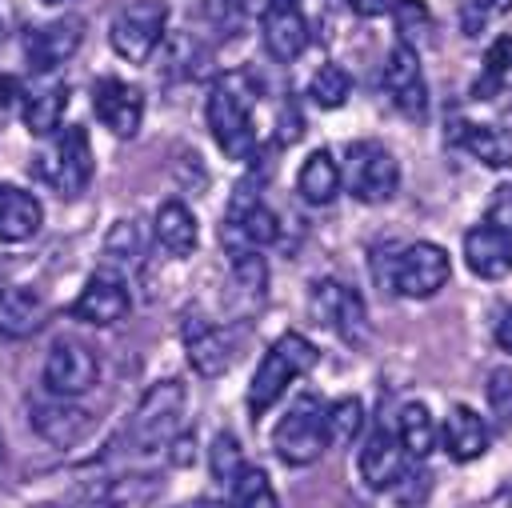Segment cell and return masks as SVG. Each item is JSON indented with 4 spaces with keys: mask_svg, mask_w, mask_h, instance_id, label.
I'll return each instance as SVG.
<instances>
[{
    "mask_svg": "<svg viewBox=\"0 0 512 508\" xmlns=\"http://www.w3.org/2000/svg\"><path fill=\"white\" fill-rule=\"evenodd\" d=\"M352 92V76L340 68V64H320L308 80V100L316 108H340Z\"/></svg>",
    "mask_w": 512,
    "mask_h": 508,
    "instance_id": "cell-30",
    "label": "cell"
},
{
    "mask_svg": "<svg viewBox=\"0 0 512 508\" xmlns=\"http://www.w3.org/2000/svg\"><path fill=\"white\" fill-rule=\"evenodd\" d=\"M180 416H184V384L180 380H156L132 412L128 432H132L136 452L168 448V440L180 432Z\"/></svg>",
    "mask_w": 512,
    "mask_h": 508,
    "instance_id": "cell-3",
    "label": "cell"
},
{
    "mask_svg": "<svg viewBox=\"0 0 512 508\" xmlns=\"http://www.w3.org/2000/svg\"><path fill=\"white\" fill-rule=\"evenodd\" d=\"M364 428V404L356 396H340L324 404V436L328 444H352Z\"/></svg>",
    "mask_w": 512,
    "mask_h": 508,
    "instance_id": "cell-28",
    "label": "cell"
},
{
    "mask_svg": "<svg viewBox=\"0 0 512 508\" xmlns=\"http://www.w3.org/2000/svg\"><path fill=\"white\" fill-rule=\"evenodd\" d=\"M492 4H496V8H508V4H512V0H492Z\"/></svg>",
    "mask_w": 512,
    "mask_h": 508,
    "instance_id": "cell-45",
    "label": "cell"
},
{
    "mask_svg": "<svg viewBox=\"0 0 512 508\" xmlns=\"http://www.w3.org/2000/svg\"><path fill=\"white\" fill-rule=\"evenodd\" d=\"M208 12L216 24H232L236 12H240V0H208Z\"/></svg>",
    "mask_w": 512,
    "mask_h": 508,
    "instance_id": "cell-41",
    "label": "cell"
},
{
    "mask_svg": "<svg viewBox=\"0 0 512 508\" xmlns=\"http://www.w3.org/2000/svg\"><path fill=\"white\" fill-rule=\"evenodd\" d=\"M440 440H444V452H448L452 460L468 464V460H480V456L488 452V424H484V416H480L476 408L456 404V408L448 412V420H444Z\"/></svg>",
    "mask_w": 512,
    "mask_h": 508,
    "instance_id": "cell-21",
    "label": "cell"
},
{
    "mask_svg": "<svg viewBox=\"0 0 512 508\" xmlns=\"http://www.w3.org/2000/svg\"><path fill=\"white\" fill-rule=\"evenodd\" d=\"M40 4H64V0H40Z\"/></svg>",
    "mask_w": 512,
    "mask_h": 508,
    "instance_id": "cell-46",
    "label": "cell"
},
{
    "mask_svg": "<svg viewBox=\"0 0 512 508\" xmlns=\"http://www.w3.org/2000/svg\"><path fill=\"white\" fill-rule=\"evenodd\" d=\"M344 4H348L356 16H380V12H384L392 0H344Z\"/></svg>",
    "mask_w": 512,
    "mask_h": 508,
    "instance_id": "cell-42",
    "label": "cell"
},
{
    "mask_svg": "<svg viewBox=\"0 0 512 508\" xmlns=\"http://www.w3.org/2000/svg\"><path fill=\"white\" fill-rule=\"evenodd\" d=\"M44 388L52 396H64V400H76L84 392L96 388V376H100V360L96 352L84 344V340H56L44 356Z\"/></svg>",
    "mask_w": 512,
    "mask_h": 508,
    "instance_id": "cell-8",
    "label": "cell"
},
{
    "mask_svg": "<svg viewBox=\"0 0 512 508\" xmlns=\"http://www.w3.org/2000/svg\"><path fill=\"white\" fill-rule=\"evenodd\" d=\"M80 44H84V20L80 16H60V20H48L40 28H28L24 60L32 64V72H52L64 60H72Z\"/></svg>",
    "mask_w": 512,
    "mask_h": 508,
    "instance_id": "cell-12",
    "label": "cell"
},
{
    "mask_svg": "<svg viewBox=\"0 0 512 508\" xmlns=\"http://www.w3.org/2000/svg\"><path fill=\"white\" fill-rule=\"evenodd\" d=\"M492 336H496V344H500L504 352H512V304L496 308V320H492Z\"/></svg>",
    "mask_w": 512,
    "mask_h": 508,
    "instance_id": "cell-40",
    "label": "cell"
},
{
    "mask_svg": "<svg viewBox=\"0 0 512 508\" xmlns=\"http://www.w3.org/2000/svg\"><path fill=\"white\" fill-rule=\"evenodd\" d=\"M272 448L292 468H304V464L320 460V452L328 448V436H324V404L316 396H300L288 408V416L276 424Z\"/></svg>",
    "mask_w": 512,
    "mask_h": 508,
    "instance_id": "cell-5",
    "label": "cell"
},
{
    "mask_svg": "<svg viewBox=\"0 0 512 508\" xmlns=\"http://www.w3.org/2000/svg\"><path fill=\"white\" fill-rule=\"evenodd\" d=\"M508 64H512V40H508V36H500V40L488 48V56H484V76L476 80V100H488V96L500 88V80H504Z\"/></svg>",
    "mask_w": 512,
    "mask_h": 508,
    "instance_id": "cell-35",
    "label": "cell"
},
{
    "mask_svg": "<svg viewBox=\"0 0 512 508\" xmlns=\"http://www.w3.org/2000/svg\"><path fill=\"white\" fill-rule=\"evenodd\" d=\"M396 440H400L404 456L424 460L436 448V420H432V412L424 404H404L400 416H396Z\"/></svg>",
    "mask_w": 512,
    "mask_h": 508,
    "instance_id": "cell-27",
    "label": "cell"
},
{
    "mask_svg": "<svg viewBox=\"0 0 512 508\" xmlns=\"http://www.w3.org/2000/svg\"><path fill=\"white\" fill-rule=\"evenodd\" d=\"M484 392H488L492 416H496L504 428H512V368H492Z\"/></svg>",
    "mask_w": 512,
    "mask_h": 508,
    "instance_id": "cell-37",
    "label": "cell"
},
{
    "mask_svg": "<svg viewBox=\"0 0 512 508\" xmlns=\"http://www.w3.org/2000/svg\"><path fill=\"white\" fill-rule=\"evenodd\" d=\"M232 504L236 508H280L268 472L264 468H252V464H244L236 472V480H232Z\"/></svg>",
    "mask_w": 512,
    "mask_h": 508,
    "instance_id": "cell-29",
    "label": "cell"
},
{
    "mask_svg": "<svg viewBox=\"0 0 512 508\" xmlns=\"http://www.w3.org/2000/svg\"><path fill=\"white\" fill-rule=\"evenodd\" d=\"M356 468H360V480H364L372 492H384V488L400 476V468H404V448H400L396 432L376 428V432L364 440Z\"/></svg>",
    "mask_w": 512,
    "mask_h": 508,
    "instance_id": "cell-20",
    "label": "cell"
},
{
    "mask_svg": "<svg viewBox=\"0 0 512 508\" xmlns=\"http://www.w3.org/2000/svg\"><path fill=\"white\" fill-rule=\"evenodd\" d=\"M0 460H4V440H0Z\"/></svg>",
    "mask_w": 512,
    "mask_h": 508,
    "instance_id": "cell-48",
    "label": "cell"
},
{
    "mask_svg": "<svg viewBox=\"0 0 512 508\" xmlns=\"http://www.w3.org/2000/svg\"><path fill=\"white\" fill-rule=\"evenodd\" d=\"M452 276V264H448V252L432 240H416V244H404L396 256H392V288L408 300H428L436 296Z\"/></svg>",
    "mask_w": 512,
    "mask_h": 508,
    "instance_id": "cell-6",
    "label": "cell"
},
{
    "mask_svg": "<svg viewBox=\"0 0 512 508\" xmlns=\"http://www.w3.org/2000/svg\"><path fill=\"white\" fill-rule=\"evenodd\" d=\"M184 352H188V364H192L196 376H220L232 364V340H228V332L216 328V324H208V320H200V316H192L184 324Z\"/></svg>",
    "mask_w": 512,
    "mask_h": 508,
    "instance_id": "cell-17",
    "label": "cell"
},
{
    "mask_svg": "<svg viewBox=\"0 0 512 508\" xmlns=\"http://www.w3.org/2000/svg\"><path fill=\"white\" fill-rule=\"evenodd\" d=\"M164 28H168V8L160 0H132L124 4L112 24H108V44L120 60L128 64H144L160 40H164Z\"/></svg>",
    "mask_w": 512,
    "mask_h": 508,
    "instance_id": "cell-4",
    "label": "cell"
},
{
    "mask_svg": "<svg viewBox=\"0 0 512 508\" xmlns=\"http://www.w3.org/2000/svg\"><path fill=\"white\" fill-rule=\"evenodd\" d=\"M20 80H12V76H0V104H12V100H20Z\"/></svg>",
    "mask_w": 512,
    "mask_h": 508,
    "instance_id": "cell-43",
    "label": "cell"
},
{
    "mask_svg": "<svg viewBox=\"0 0 512 508\" xmlns=\"http://www.w3.org/2000/svg\"><path fill=\"white\" fill-rule=\"evenodd\" d=\"M340 184H348V192L364 204H384L400 184V164L380 140H352L340 168Z\"/></svg>",
    "mask_w": 512,
    "mask_h": 508,
    "instance_id": "cell-2",
    "label": "cell"
},
{
    "mask_svg": "<svg viewBox=\"0 0 512 508\" xmlns=\"http://www.w3.org/2000/svg\"><path fill=\"white\" fill-rule=\"evenodd\" d=\"M296 192H300L308 204H332V200H336V192H340V164L332 160L328 148L308 152V160H304L300 172H296Z\"/></svg>",
    "mask_w": 512,
    "mask_h": 508,
    "instance_id": "cell-25",
    "label": "cell"
},
{
    "mask_svg": "<svg viewBox=\"0 0 512 508\" xmlns=\"http://www.w3.org/2000/svg\"><path fill=\"white\" fill-rule=\"evenodd\" d=\"M44 208L28 188L0 180V244H24L40 232Z\"/></svg>",
    "mask_w": 512,
    "mask_h": 508,
    "instance_id": "cell-19",
    "label": "cell"
},
{
    "mask_svg": "<svg viewBox=\"0 0 512 508\" xmlns=\"http://www.w3.org/2000/svg\"><path fill=\"white\" fill-rule=\"evenodd\" d=\"M384 88L392 96V104L408 116H420L428 104V84L420 72V56L412 44H392V52L384 56Z\"/></svg>",
    "mask_w": 512,
    "mask_h": 508,
    "instance_id": "cell-16",
    "label": "cell"
},
{
    "mask_svg": "<svg viewBox=\"0 0 512 508\" xmlns=\"http://www.w3.org/2000/svg\"><path fill=\"white\" fill-rule=\"evenodd\" d=\"M44 324V300L36 288L16 284L0 288V336L4 340H24Z\"/></svg>",
    "mask_w": 512,
    "mask_h": 508,
    "instance_id": "cell-22",
    "label": "cell"
},
{
    "mask_svg": "<svg viewBox=\"0 0 512 508\" xmlns=\"http://www.w3.org/2000/svg\"><path fill=\"white\" fill-rule=\"evenodd\" d=\"M92 112L112 136H136V128L144 120V96L136 84H128L120 76H100L92 84Z\"/></svg>",
    "mask_w": 512,
    "mask_h": 508,
    "instance_id": "cell-13",
    "label": "cell"
},
{
    "mask_svg": "<svg viewBox=\"0 0 512 508\" xmlns=\"http://www.w3.org/2000/svg\"><path fill=\"white\" fill-rule=\"evenodd\" d=\"M316 344L300 332H284L272 340V348L264 352V360L256 364L252 372V384H248V412L252 416H264L284 392L292 380H300L312 364H316Z\"/></svg>",
    "mask_w": 512,
    "mask_h": 508,
    "instance_id": "cell-1",
    "label": "cell"
},
{
    "mask_svg": "<svg viewBox=\"0 0 512 508\" xmlns=\"http://www.w3.org/2000/svg\"><path fill=\"white\" fill-rule=\"evenodd\" d=\"M428 480H432V476H428L424 468H408V464H404L400 476L388 484V492H392L400 504H420V500L428 496Z\"/></svg>",
    "mask_w": 512,
    "mask_h": 508,
    "instance_id": "cell-38",
    "label": "cell"
},
{
    "mask_svg": "<svg viewBox=\"0 0 512 508\" xmlns=\"http://www.w3.org/2000/svg\"><path fill=\"white\" fill-rule=\"evenodd\" d=\"M464 260L480 280H500L512 272V236L492 224H476L464 232Z\"/></svg>",
    "mask_w": 512,
    "mask_h": 508,
    "instance_id": "cell-18",
    "label": "cell"
},
{
    "mask_svg": "<svg viewBox=\"0 0 512 508\" xmlns=\"http://www.w3.org/2000/svg\"><path fill=\"white\" fill-rule=\"evenodd\" d=\"M64 108H68V88L64 84H44V88H36L20 100V116H24V128L32 136L56 132L60 120H64Z\"/></svg>",
    "mask_w": 512,
    "mask_h": 508,
    "instance_id": "cell-26",
    "label": "cell"
},
{
    "mask_svg": "<svg viewBox=\"0 0 512 508\" xmlns=\"http://www.w3.org/2000/svg\"><path fill=\"white\" fill-rule=\"evenodd\" d=\"M152 492H156L152 476H116V480H108V484L100 488L96 508H136V504H144Z\"/></svg>",
    "mask_w": 512,
    "mask_h": 508,
    "instance_id": "cell-31",
    "label": "cell"
},
{
    "mask_svg": "<svg viewBox=\"0 0 512 508\" xmlns=\"http://www.w3.org/2000/svg\"><path fill=\"white\" fill-rule=\"evenodd\" d=\"M132 308V296H128V284L120 272L112 268H100L88 276V284L80 288L76 304H72V316L84 320V324H96V328H108V324H120Z\"/></svg>",
    "mask_w": 512,
    "mask_h": 508,
    "instance_id": "cell-10",
    "label": "cell"
},
{
    "mask_svg": "<svg viewBox=\"0 0 512 508\" xmlns=\"http://www.w3.org/2000/svg\"><path fill=\"white\" fill-rule=\"evenodd\" d=\"M36 508H60V504H36Z\"/></svg>",
    "mask_w": 512,
    "mask_h": 508,
    "instance_id": "cell-47",
    "label": "cell"
},
{
    "mask_svg": "<svg viewBox=\"0 0 512 508\" xmlns=\"http://www.w3.org/2000/svg\"><path fill=\"white\" fill-rule=\"evenodd\" d=\"M312 308H316V316H320L340 340L360 344V340L368 336V312H364V300H360L356 288H348V284H340V280H324V284H316V292H312Z\"/></svg>",
    "mask_w": 512,
    "mask_h": 508,
    "instance_id": "cell-14",
    "label": "cell"
},
{
    "mask_svg": "<svg viewBox=\"0 0 512 508\" xmlns=\"http://www.w3.org/2000/svg\"><path fill=\"white\" fill-rule=\"evenodd\" d=\"M228 260H232V276L240 280V288H244V292H252V296H264V288H268V264H264L260 248L232 252Z\"/></svg>",
    "mask_w": 512,
    "mask_h": 508,
    "instance_id": "cell-34",
    "label": "cell"
},
{
    "mask_svg": "<svg viewBox=\"0 0 512 508\" xmlns=\"http://www.w3.org/2000/svg\"><path fill=\"white\" fill-rule=\"evenodd\" d=\"M44 176L64 196H76L92 180V140H88L84 124L56 128V148H52V160L44 164Z\"/></svg>",
    "mask_w": 512,
    "mask_h": 508,
    "instance_id": "cell-9",
    "label": "cell"
},
{
    "mask_svg": "<svg viewBox=\"0 0 512 508\" xmlns=\"http://www.w3.org/2000/svg\"><path fill=\"white\" fill-rule=\"evenodd\" d=\"M484 224H492V228H500L504 236H512V180L492 192V200H488V220H484Z\"/></svg>",
    "mask_w": 512,
    "mask_h": 508,
    "instance_id": "cell-39",
    "label": "cell"
},
{
    "mask_svg": "<svg viewBox=\"0 0 512 508\" xmlns=\"http://www.w3.org/2000/svg\"><path fill=\"white\" fill-rule=\"evenodd\" d=\"M28 420H32V432L52 444V448H76L92 428H96V416L64 396H52V400H36L28 408Z\"/></svg>",
    "mask_w": 512,
    "mask_h": 508,
    "instance_id": "cell-11",
    "label": "cell"
},
{
    "mask_svg": "<svg viewBox=\"0 0 512 508\" xmlns=\"http://www.w3.org/2000/svg\"><path fill=\"white\" fill-rule=\"evenodd\" d=\"M104 256H108L112 272H124V268H132L140 260V232H136L132 220H116L112 224V232L104 236Z\"/></svg>",
    "mask_w": 512,
    "mask_h": 508,
    "instance_id": "cell-32",
    "label": "cell"
},
{
    "mask_svg": "<svg viewBox=\"0 0 512 508\" xmlns=\"http://www.w3.org/2000/svg\"><path fill=\"white\" fill-rule=\"evenodd\" d=\"M184 508H236V504L216 500V496H200V500H192V504H184Z\"/></svg>",
    "mask_w": 512,
    "mask_h": 508,
    "instance_id": "cell-44",
    "label": "cell"
},
{
    "mask_svg": "<svg viewBox=\"0 0 512 508\" xmlns=\"http://www.w3.org/2000/svg\"><path fill=\"white\" fill-rule=\"evenodd\" d=\"M152 232H156V244H160L164 252H172V256H188V252L196 248V240H200L196 216H192V208H188L184 200H164V204L156 208Z\"/></svg>",
    "mask_w": 512,
    "mask_h": 508,
    "instance_id": "cell-23",
    "label": "cell"
},
{
    "mask_svg": "<svg viewBox=\"0 0 512 508\" xmlns=\"http://www.w3.org/2000/svg\"><path fill=\"white\" fill-rule=\"evenodd\" d=\"M452 144H460L468 156H476L488 168L512 164V136L500 132L496 124H468V120H460L452 128Z\"/></svg>",
    "mask_w": 512,
    "mask_h": 508,
    "instance_id": "cell-24",
    "label": "cell"
},
{
    "mask_svg": "<svg viewBox=\"0 0 512 508\" xmlns=\"http://www.w3.org/2000/svg\"><path fill=\"white\" fill-rule=\"evenodd\" d=\"M208 464H212V476H216V480H224V484L236 480V472L244 468V456H240V444H236L232 432H220V436L212 440V448H208Z\"/></svg>",
    "mask_w": 512,
    "mask_h": 508,
    "instance_id": "cell-36",
    "label": "cell"
},
{
    "mask_svg": "<svg viewBox=\"0 0 512 508\" xmlns=\"http://www.w3.org/2000/svg\"><path fill=\"white\" fill-rule=\"evenodd\" d=\"M388 8H392V20H396V28H400L404 44L424 40V36L432 32V12H428V4H424V0H392Z\"/></svg>",
    "mask_w": 512,
    "mask_h": 508,
    "instance_id": "cell-33",
    "label": "cell"
},
{
    "mask_svg": "<svg viewBox=\"0 0 512 508\" xmlns=\"http://www.w3.org/2000/svg\"><path fill=\"white\" fill-rule=\"evenodd\" d=\"M204 120H208V128H212L216 148H220L228 160H248V156L256 152V128H252L248 104H244L228 84H216V88L208 92Z\"/></svg>",
    "mask_w": 512,
    "mask_h": 508,
    "instance_id": "cell-7",
    "label": "cell"
},
{
    "mask_svg": "<svg viewBox=\"0 0 512 508\" xmlns=\"http://www.w3.org/2000/svg\"><path fill=\"white\" fill-rule=\"evenodd\" d=\"M260 32H264V48L272 60L280 64L296 60L308 44V20L300 12V0H264Z\"/></svg>",
    "mask_w": 512,
    "mask_h": 508,
    "instance_id": "cell-15",
    "label": "cell"
}]
</instances>
